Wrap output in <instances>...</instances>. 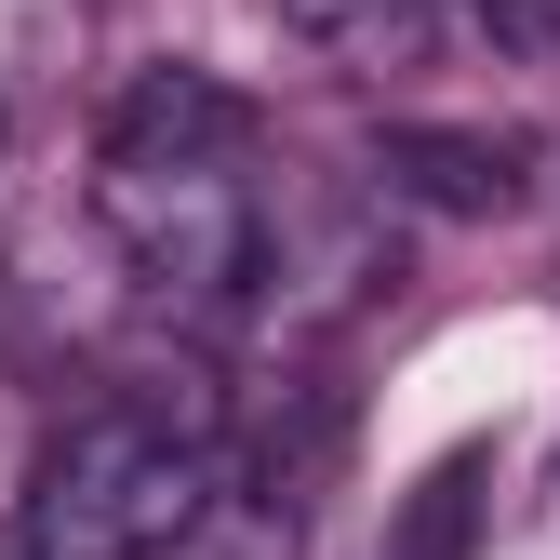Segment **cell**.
<instances>
[{"label":"cell","mask_w":560,"mask_h":560,"mask_svg":"<svg viewBox=\"0 0 560 560\" xmlns=\"http://www.w3.org/2000/svg\"><path fill=\"white\" fill-rule=\"evenodd\" d=\"M228 508V413L200 374L94 400L27 480V560H187Z\"/></svg>","instance_id":"6da1fadb"},{"label":"cell","mask_w":560,"mask_h":560,"mask_svg":"<svg viewBox=\"0 0 560 560\" xmlns=\"http://www.w3.org/2000/svg\"><path fill=\"white\" fill-rule=\"evenodd\" d=\"M480 27H494V54H521V67H560V0H480Z\"/></svg>","instance_id":"ba28073f"},{"label":"cell","mask_w":560,"mask_h":560,"mask_svg":"<svg viewBox=\"0 0 560 560\" xmlns=\"http://www.w3.org/2000/svg\"><path fill=\"white\" fill-rule=\"evenodd\" d=\"M374 280H400V241H387V187L347 200V187H307V200H254V280L241 307H267L280 334H320L347 307H374Z\"/></svg>","instance_id":"3957f363"},{"label":"cell","mask_w":560,"mask_h":560,"mask_svg":"<svg viewBox=\"0 0 560 560\" xmlns=\"http://www.w3.org/2000/svg\"><path fill=\"white\" fill-rule=\"evenodd\" d=\"M267 14H280L294 54H320L334 81H387V67H413L441 40V0H267Z\"/></svg>","instance_id":"5b68a950"},{"label":"cell","mask_w":560,"mask_h":560,"mask_svg":"<svg viewBox=\"0 0 560 560\" xmlns=\"http://www.w3.org/2000/svg\"><path fill=\"white\" fill-rule=\"evenodd\" d=\"M107 148H254V94L214 67H148L107 107Z\"/></svg>","instance_id":"8992f818"},{"label":"cell","mask_w":560,"mask_h":560,"mask_svg":"<svg viewBox=\"0 0 560 560\" xmlns=\"http://www.w3.org/2000/svg\"><path fill=\"white\" fill-rule=\"evenodd\" d=\"M94 228L148 307L214 320L254 280V148H94Z\"/></svg>","instance_id":"7a4b0ae2"},{"label":"cell","mask_w":560,"mask_h":560,"mask_svg":"<svg viewBox=\"0 0 560 560\" xmlns=\"http://www.w3.org/2000/svg\"><path fill=\"white\" fill-rule=\"evenodd\" d=\"M480 480H494V454H480V441L441 454V467L400 494V521H387L374 560H480V521H494V494H480Z\"/></svg>","instance_id":"52a82bcc"},{"label":"cell","mask_w":560,"mask_h":560,"mask_svg":"<svg viewBox=\"0 0 560 560\" xmlns=\"http://www.w3.org/2000/svg\"><path fill=\"white\" fill-rule=\"evenodd\" d=\"M374 187L428 200V214H508L534 187V148L521 133H480V120H387L374 133Z\"/></svg>","instance_id":"277c9868"},{"label":"cell","mask_w":560,"mask_h":560,"mask_svg":"<svg viewBox=\"0 0 560 560\" xmlns=\"http://www.w3.org/2000/svg\"><path fill=\"white\" fill-rule=\"evenodd\" d=\"M0 148H14V107H0Z\"/></svg>","instance_id":"9c48e42d"}]
</instances>
